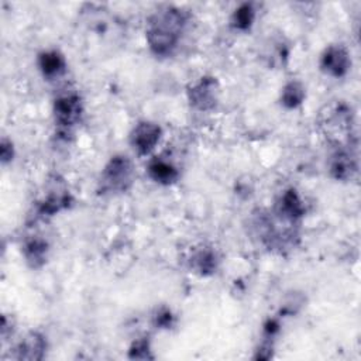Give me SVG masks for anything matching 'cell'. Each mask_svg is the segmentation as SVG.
I'll return each instance as SVG.
<instances>
[{"mask_svg":"<svg viewBox=\"0 0 361 361\" xmlns=\"http://www.w3.org/2000/svg\"><path fill=\"white\" fill-rule=\"evenodd\" d=\"M128 357L133 360H151L154 358L151 353V345L147 338H137L133 341L128 350Z\"/></svg>","mask_w":361,"mask_h":361,"instance_id":"18","label":"cell"},{"mask_svg":"<svg viewBox=\"0 0 361 361\" xmlns=\"http://www.w3.org/2000/svg\"><path fill=\"white\" fill-rule=\"evenodd\" d=\"M0 154H1V162H3V164L11 161V159H13V155H14L13 142L8 141V140H6V138H3V141H1V152H0Z\"/></svg>","mask_w":361,"mask_h":361,"instance_id":"20","label":"cell"},{"mask_svg":"<svg viewBox=\"0 0 361 361\" xmlns=\"http://www.w3.org/2000/svg\"><path fill=\"white\" fill-rule=\"evenodd\" d=\"M73 202V197L68 188L65 186L63 179H59L55 176L52 186L48 192L44 193V197L39 200L37 213L41 217H49L54 216L65 209H68Z\"/></svg>","mask_w":361,"mask_h":361,"instance_id":"5","label":"cell"},{"mask_svg":"<svg viewBox=\"0 0 361 361\" xmlns=\"http://www.w3.org/2000/svg\"><path fill=\"white\" fill-rule=\"evenodd\" d=\"M274 212H276L278 214L288 220L298 221L305 214V204L295 189H288L281 195L279 200L275 204Z\"/></svg>","mask_w":361,"mask_h":361,"instance_id":"13","label":"cell"},{"mask_svg":"<svg viewBox=\"0 0 361 361\" xmlns=\"http://www.w3.org/2000/svg\"><path fill=\"white\" fill-rule=\"evenodd\" d=\"M219 94L220 86L213 76H202L188 89V100L190 106L199 111L213 110L219 103Z\"/></svg>","mask_w":361,"mask_h":361,"instance_id":"4","label":"cell"},{"mask_svg":"<svg viewBox=\"0 0 361 361\" xmlns=\"http://www.w3.org/2000/svg\"><path fill=\"white\" fill-rule=\"evenodd\" d=\"M49 244L41 235H31L23 244V255L31 268H39L47 262Z\"/></svg>","mask_w":361,"mask_h":361,"instance_id":"14","label":"cell"},{"mask_svg":"<svg viewBox=\"0 0 361 361\" xmlns=\"http://www.w3.org/2000/svg\"><path fill=\"white\" fill-rule=\"evenodd\" d=\"M47 353V340L38 331H30L24 338L18 341L14 348V358L16 360H30L37 361L42 360Z\"/></svg>","mask_w":361,"mask_h":361,"instance_id":"9","label":"cell"},{"mask_svg":"<svg viewBox=\"0 0 361 361\" xmlns=\"http://www.w3.org/2000/svg\"><path fill=\"white\" fill-rule=\"evenodd\" d=\"M323 126L326 127V131L334 137L336 140H340L341 137L351 135V113L350 110L338 104L333 110H330V114H327L323 120Z\"/></svg>","mask_w":361,"mask_h":361,"instance_id":"10","label":"cell"},{"mask_svg":"<svg viewBox=\"0 0 361 361\" xmlns=\"http://www.w3.org/2000/svg\"><path fill=\"white\" fill-rule=\"evenodd\" d=\"M305 96L306 92L303 85L299 80H290L283 86L281 92V103L286 109H296L303 103Z\"/></svg>","mask_w":361,"mask_h":361,"instance_id":"17","label":"cell"},{"mask_svg":"<svg viewBox=\"0 0 361 361\" xmlns=\"http://www.w3.org/2000/svg\"><path fill=\"white\" fill-rule=\"evenodd\" d=\"M38 68L48 79L59 78L66 71V59L56 49H48L38 55Z\"/></svg>","mask_w":361,"mask_h":361,"instance_id":"15","label":"cell"},{"mask_svg":"<svg viewBox=\"0 0 361 361\" xmlns=\"http://www.w3.org/2000/svg\"><path fill=\"white\" fill-rule=\"evenodd\" d=\"M83 114V102L78 92L63 90L54 100V118L61 135H71Z\"/></svg>","mask_w":361,"mask_h":361,"instance_id":"3","label":"cell"},{"mask_svg":"<svg viewBox=\"0 0 361 361\" xmlns=\"http://www.w3.org/2000/svg\"><path fill=\"white\" fill-rule=\"evenodd\" d=\"M329 171L334 179L348 180L357 172V159L350 151L340 145V148H337L330 157Z\"/></svg>","mask_w":361,"mask_h":361,"instance_id":"11","label":"cell"},{"mask_svg":"<svg viewBox=\"0 0 361 361\" xmlns=\"http://www.w3.org/2000/svg\"><path fill=\"white\" fill-rule=\"evenodd\" d=\"M162 130L157 123L144 120L134 126L130 133V144L138 155L149 154L159 142Z\"/></svg>","mask_w":361,"mask_h":361,"instance_id":"6","label":"cell"},{"mask_svg":"<svg viewBox=\"0 0 361 361\" xmlns=\"http://www.w3.org/2000/svg\"><path fill=\"white\" fill-rule=\"evenodd\" d=\"M173 320L175 317L168 307H161L154 314V323L157 327H161V329H169L173 324Z\"/></svg>","mask_w":361,"mask_h":361,"instance_id":"19","label":"cell"},{"mask_svg":"<svg viewBox=\"0 0 361 361\" xmlns=\"http://www.w3.org/2000/svg\"><path fill=\"white\" fill-rule=\"evenodd\" d=\"M147 172L149 175V178L161 185H172L178 180L179 178V171L178 168L173 165L172 161L166 159L162 155L154 157L147 166Z\"/></svg>","mask_w":361,"mask_h":361,"instance_id":"12","label":"cell"},{"mask_svg":"<svg viewBox=\"0 0 361 361\" xmlns=\"http://www.w3.org/2000/svg\"><path fill=\"white\" fill-rule=\"evenodd\" d=\"M351 66V58L347 48L341 44L329 45L320 56V68L333 78L344 76Z\"/></svg>","mask_w":361,"mask_h":361,"instance_id":"7","label":"cell"},{"mask_svg":"<svg viewBox=\"0 0 361 361\" xmlns=\"http://www.w3.org/2000/svg\"><path fill=\"white\" fill-rule=\"evenodd\" d=\"M135 178V169L131 159L126 155H114L103 166L97 190L100 195H118L127 192Z\"/></svg>","mask_w":361,"mask_h":361,"instance_id":"2","label":"cell"},{"mask_svg":"<svg viewBox=\"0 0 361 361\" xmlns=\"http://www.w3.org/2000/svg\"><path fill=\"white\" fill-rule=\"evenodd\" d=\"M219 264L220 258L217 251L212 245L206 244L196 247L189 257L190 269L200 276H209L214 274L219 268Z\"/></svg>","mask_w":361,"mask_h":361,"instance_id":"8","label":"cell"},{"mask_svg":"<svg viewBox=\"0 0 361 361\" xmlns=\"http://www.w3.org/2000/svg\"><path fill=\"white\" fill-rule=\"evenodd\" d=\"M255 20V8L251 3L240 4L231 14L230 25L238 31H247L251 28Z\"/></svg>","mask_w":361,"mask_h":361,"instance_id":"16","label":"cell"},{"mask_svg":"<svg viewBox=\"0 0 361 361\" xmlns=\"http://www.w3.org/2000/svg\"><path fill=\"white\" fill-rule=\"evenodd\" d=\"M190 16L185 10L166 6L152 13L145 25V38L151 52L157 56H171L179 47Z\"/></svg>","mask_w":361,"mask_h":361,"instance_id":"1","label":"cell"}]
</instances>
